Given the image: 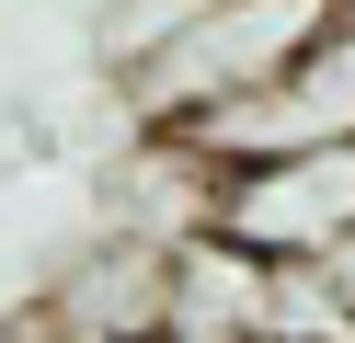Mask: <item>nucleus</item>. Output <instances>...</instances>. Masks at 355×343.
Here are the masks:
<instances>
[{
	"label": "nucleus",
	"mask_w": 355,
	"mask_h": 343,
	"mask_svg": "<svg viewBox=\"0 0 355 343\" xmlns=\"http://www.w3.org/2000/svg\"><path fill=\"white\" fill-rule=\"evenodd\" d=\"M298 274H309V286H321V297H332V309H344V320H355V229H344V240H332V252H321V263H298Z\"/></svg>",
	"instance_id": "nucleus-3"
},
{
	"label": "nucleus",
	"mask_w": 355,
	"mask_h": 343,
	"mask_svg": "<svg viewBox=\"0 0 355 343\" xmlns=\"http://www.w3.org/2000/svg\"><path fill=\"white\" fill-rule=\"evenodd\" d=\"M207 229L241 240L252 263H321V252L355 229V137L207 172Z\"/></svg>",
	"instance_id": "nucleus-2"
},
{
	"label": "nucleus",
	"mask_w": 355,
	"mask_h": 343,
	"mask_svg": "<svg viewBox=\"0 0 355 343\" xmlns=\"http://www.w3.org/2000/svg\"><path fill=\"white\" fill-rule=\"evenodd\" d=\"M332 12H344V0H184L161 35H138V103L161 114V137H172V126H195V114L263 91Z\"/></svg>",
	"instance_id": "nucleus-1"
},
{
	"label": "nucleus",
	"mask_w": 355,
	"mask_h": 343,
	"mask_svg": "<svg viewBox=\"0 0 355 343\" xmlns=\"http://www.w3.org/2000/svg\"><path fill=\"white\" fill-rule=\"evenodd\" d=\"M12 343H69V332H58V320H24V332H12Z\"/></svg>",
	"instance_id": "nucleus-4"
},
{
	"label": "nucleus",
	"mask_w": 355,
	"mask_h": 343,
	"mask_svg": "<svg viewBox=\"0 0 355 343\" xmlns=\"http://www.w3.org/2000/svg\"><path fill=\"white\" fill-rule=\"evenodd\" d=\"M172 343H195V332H172Z\"/></svg>",
	"instance_id": "nucleus-5"
}]
</instances>
